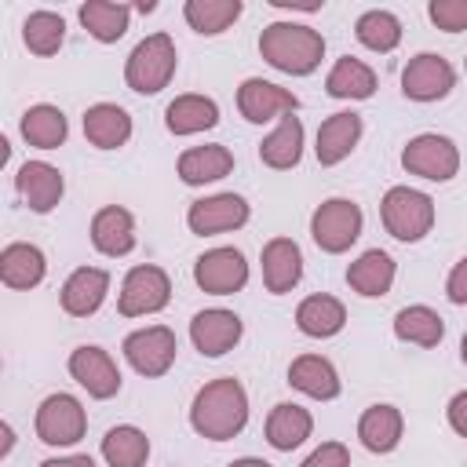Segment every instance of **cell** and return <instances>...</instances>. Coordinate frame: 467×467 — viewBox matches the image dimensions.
<instances>
[{"mask_svg": "<svg viewBox=\"0 0 467 467\" xmlns=\"http://www.w3.org/2000/svg\"><path fill=\"white\" fill-rule=\"evenodd\" d=\"M171 299V281L161 266L153 263H139L124 274L120 281V296H117V310L120 317H146V314H157L164 310Z\"/></svg>", "mask_w": 467, "mask_h": 467, "instance_id": "obj_7", "label": "cell"}, {"mask_svg": "<svg viewBox=\"0 0 467 467\" xmlns=\"http://www.w3.org/2000/svg\"><path fill=\"white\" fill-rule=\"evenodd\" d=\"M310 431H314V416H310L303 405H296V401H281V405H274L270 416H266V441H270L277 452L299 449V445L310 438Z\"/></svg>", "mask_w": 467, "mask_h": 467, "instance_id": "obj_30", "label": "cell"}, {"mask_svg": "<svg viewBox=\"0 0 467 467\" xmlns=\"http://www.w3.org/2000/svg\"><path fill=\"white\" fill-rule=\"evenodd\" d=\"M128 22H131V7L128 4H113V0H88V4H80V26L99 44H117L128 33Z\"/></svg>", "mask_w": 467, "mask_h": 467, "instance_id": "obj_33", "label": "cell"}, {"mask_svg": "<svg viewBox=\"0 0 467 467\" xmlns=\"http://www.w3.org/2000/svg\"><path fill=\"white\" fill-rule=\"evenodd\" d=\"M427 15L445 33H463L467 29V0H431Z\"/></svg>", "mask_w": 467, "mask_h": 467, "instance_id": "obj_39", "label": "cell"}, {"mask_svg": "<svg viewBox=\"0 0 467 467\" xmlns=\"http://www.w3.org/2000/svg\"><path fill=\"white\" fill-rule=\"evenodd\" d=\"M325 91H328L332 99H372V91H376V73H372V66H365L361 58L343 55V58H336V66L328 69Z\"/></svg>", "mask_w": 467, "mask_h": 467, "instance_id": "obj_34", "label": "cell"}, {"mask_svg": "<svg viewBox=\"0 0 467 467\" xmlns=\"http://www.w3.org/2000/svg\"><path fill=\"white\" fill-rule=\"evenodd\" d=\"M288 383H292L299 394L314 398V401H332V398H339V390H343L336 365H332L328 358H321V354H299V358L288 365Z\"/></svg>", "mask_w": 467, "mask_h": 467, "instance_id": "obj_23", "label": "cell"}, {"mask_svg": "<svg viewBox=\"0 0 467 467\" xmlns=\"http://www.w3.org/2000/svg\"><path fill=\"white\" fill-rule=\"evenodd\" d=\"M22 40L33 55H55L66 40V18L58 11H29L22 22Z\"/></svg>", "mask_w": 467, "mask_h": 467, "instance_id": "obj_38", "label": "cell"}, {"mask_svg": "<svg viewBox=\"0 0 467 467\" xmlns=\"http://www.w3.org/2000/svg\"><path fill=\"white\" fill-rule=\"evenodd\" d=\"M259 55L266 66L288 77H306L325 58V36L303 22H270L259 33Z\"/></svg>", "mask_w": 467, "mask_h": 467, "instance_id": "obj_2", "label": "cell"}, {"mask_svg": "<svg viewBox=\"0 0 467 467\" xmlns=\"http://www.w3.org/2000/svg\"><path fill=\"white\" fill-rule=\"evenodd\" d=\"M394 277H398V263H394L383 248H368V252H361V255L347 266V285H350V292H358L361 299H379V296H387L390 285H394Z\"/></svg>", "mask_w": 467, "mask_h": 467, "instance_id": "obj_21", "label": "cell"}, {"mask_svg": "<svg viewBox=\"0 0 467 467\" xmlns=\"http://www.w3.org/2000/svg\"><path fill=\"white\" fill-rule=\"evenodd\" d=\"M40 467H99L88 452H77V456H58V460H44Z\"/></svg>", "mask_w": 467, "mask_h": 467, "instance_id": "obj_43", "label": "cell"}, {"mask_svg": "<svg viewBox=\"0 0 467 467\" xmlns=\"http://www.w3.org/2000/svg\"><path fill=\"white\" fill-rule=\"evenodd\" d=\"M354 36H358L368 51L387 55V51H394V47L401 44V22H398L394 11L372 7V11H365V15L354 22Z\"/></svg>", "mask_w": 467, "mask_h": 467, "instance_id": "obj_37", "label": "cell"}, {"mask_svg": "<svg viewBox=\"0 0 467 467\" xmlns=\"http://www.w3.org/2000/svg\"><path fill=\"white\" fill-rule=\"evenodd\" d=\"M219 124V106L208 95H175L164 109V128L171 135H197Z\"/></svg>", "mask_w": 467, "mask_h": 467, "instance_id": "obj_28", "label": "cell"}, {"mask_svg": "<svg viewBox=\"0 0 467 467\" xmlns=\"http://www.w3.org/2000/svg\"><path fill=\"white\" fill-rule=\"evenodd\" d=\"M47 274V259L36 244H26V241H11L4 252H0V281L7 288H18V292H29L44 281Z\"/></svg>", "mask_w": 467, "mask_h": 467, "instance_id": "obj_26", "label": "cell"}, {"mask_svg": "<svg viewBox=\"0 0 467 467\" xmlns=\"http://www.w3.org/2000/svg\"><path fill=\"white\" fill-rule=\"evenodd\" d=\"M226 467H270V463L259 460V456H241V460H234V463H226Z\"/></svg>", "mask_w": 467, "mask_h": 467, "instance_id": "obj_44", "label": "cell"}, {"mask_svg": "<svg viewBox=\"0 0 467 467\" xmlns=\"http://www.w3.org/2000/svg\"><path fill=\"white\" fill-rule=\"evenodd\" d=\"M179 179L186 186H204V182H219L234 171V153L223 142H208V146H190L179 153L175 164Z\"/></svg>", "mask_w": 467, "mask_h": 467, "instance_id": "obj_22", "label": "cell"}, {"mask_svg": "<svg viewBox=\"0 0 467 467\" xmlns=\"http://www.w3.org/2000/svg\"><path fill=\"white\" fill-rule=\"evenodd\" d=\"M15 190H18V197L26 201L29 212L47 215V212L58 208V201H62V193H66V179H62V171H58L55 164H47V161H26V164L18 168V175H15Z\"/></svg>", "mask_w": 467, "mask_h": 467, "instance_id": "obj_16", "label": "cell"}, {"mask_svg": "<svg viewBox=\"0 0 467 467\" xmlns=\"http://www.w3.org/2000/svg\"><path fill=\"white\" fill-rule=\"evenodd\" d=\"M237 109L248 124H266L274 117H288L299 109V99L274 84V80H263V77H248L241 88H237Z\"/></svg>", "mask_w": 467, "mask_h": 467, "instance_id": "obj_14", "label": "cell"}, {"mask_svg": "<svg viewBox=\"0 0 467 467\" xmlns=\"http://www.w3.org/2000/svg\"><path fill=\"white\" fill-rule=\"evenodd\" d=\"M175 66H179V55H175L171 36L168 33H150L131 47V55L124 62V84L135 95H157L171 84Z\"/></svg>", "mask_w": 467, "mask_h": 467, "instance_id": "obj_3", "label": "cell"}, {"mask_svg": "<svg viewBox=\"0 0 467 467\" xmlns=\"http://www.w3.org/2000/svg\"><path fill=\"white\" fill-rule=\"evenodd\" d=\"M69 376L91 398H99V401H106V398H113L120 390V368H117V361L109 358V350L91 347V343H84V347H77L69 354Z\"/></svg>", "mask_w": 467, "mask_h": 467, "instance_id": "obj_15", "label": "cell"}, {"mask_svg": "<svg viewBox=\"0 0 467 467\" xmlns=\"http://www.w3.org/2000/svg\"><path fill=\"white\" fill-rule=\"evenodd\" d=\"M361 139V117L350 113V109H339L332 117L321 120L317 128V142H314V153H317V164L321 168H336L339 161H347L354 153Z\"/></svg>", "mask_w": 467, "mask_h": 467, "instance_id": "obj_19", "label": "cell"}, {"mask_svg": "<svg viewBox=\"0 0 467 467\" xmlns=\"http://www.w3.org/2000/svg\"><path fill=\"white\" fill-rule=\"evenodd\" d=\"M102 460L109 467H146V460H150V438L139 427H131V423H117L102 438Z\"/></svg>", "mask_w": 467, "mask_h": 467, "instance_id": "obj_36", "label": "cell"}, {"mask_svg": "<svg viewBox=\"0 0 467 467\" xmlns=\"http://www.w3.org/2000/svg\"><path fill=\"white\" fill-rule=\"evenodd\" d=\"M18 131H22V139H26L29 146H36V150H58V146L66 142V135H69V120H66V113H62L58 106L36 102V106H29V109L22 113Z\"/></svg>", "mask_w": 467, "mask_h": 467, "instance_id": "obj_31", "label": "cell"}, {"mask_svg": "<svg viewBox=\"0 0 467 467\" xmlns=\"http://www.w3.org/2000/svg\"><path fill=\"white\" fill-rule=\"evenodd\" d=\"M401 434H405V416H401V409L398 405H387V401H376V405H368L365 412H361V420H358V438H361V445L368 449V452H394L398 449V441H401Z\"/></svg>", "mask_w": 467, "mask_h": 467, "instance_id": "obj_24", "label": "cell"}, {"mask_svg": "<svg viewBox=\"0 0 467 467\" xmlns=\"http://www.w3.org/2000/svg\"><path fill=\"white\" fill-rule=\"evenodd\" d=\"M0 431H4V449H0V456H7V452L15 449V431H11V423H4Z\"/></svg>", "mask_w": 467, "mask_h": 467, "instance_id": "obj_45", "label": "cell"}, {"mask_svg": "<svg viewBox=\"0 0 467 467\" xmlns=\"http://www.w3.org/2000/svg\"><path fill=\"white\" fill-rule=\"evenodd\" d=\"M33 427H36V438L44 445H77L88 431V412L73 394L58 390V394H47L36 405Z\"/></svg>", "mask_w": 467, "mask_h": 467, "instance_id": "obj_9", "label": "cell"}, {"mask_svg": "<svg viewBox=\"0 0 467 467\" xmlns=\"http://www.w3.org/2000/svg\"><path fill=\"white\" fill-rule=\"evenodd\" d=\"M343 325H347V306L328 292H314L296 306V328L310 339H328L343 332Z\"/></svg>", "mask_w": 467, "mask_h": 467, "instance_id": "obj_27", "label": "cell"}, {"mask_svg": "<svg viewBox=\"0 0 467 467\" xmlns=\"http://www.w3.org/2000/svg\"><path fill=\"white\" fill-rule=\"evenodd\" d=\"M361 226H365L361 204H354L350 197H328L310 215V237L328 255H343L361 237Z\"/></svg>", "mask_w": 467, "mask_h": 467, "instance_id": "obj_5", "label": "cell"}, {"mask_svg": "<svg viewBox=\"0 0 467 467\" xmlns=\"http://www.w3.org/2000/svg\"><path fill=\"white\" fill-rule=\"evenodd\" d=\"M124 358L128 365L146 376V379H157L164 376L171 365H175V354H179V339L168 325H146V328H135L124 336Z\"/></svg>", "mask_w": 467, "mask_h": 467, "instance_id": "obj_8", "label": "cell"}, {"mask_svg": "<svg viewBox=\"0 0 467 467\" xmlns=\"http://www.w3.org/2000/svg\"><path fill=\"white\" fill-rule=\"evenodd\" d=\"M460 361L467 365V332H463V339H460Z\"/></svg>", "mask_w": 467, "mask_h": 467, "instance_id": "obj_47", "label": "cell"}, {"mask_svg": "<svg viewBox=\"0 0 467 467\" xmlns=\"http://www.w3.org/2000/svg\"><path fill=\"white\" fill-rule=\"evenodd\" d=\"M299 157H303V120H299L296 113H288V117H281L277 128L259 142V161H263L266 168H274V171H288V168L299 164Z\"/></svg>", "mask_w": 467, "mask_h": 467, "instance_id": "obj_29", "label": "cell"}, {"mask_svg": "<svg viewBox=\"0 0 467 467\" xmlns=\"http://www.w3.org/2000/svg\"><path fill=\"white\" fill-rule=\"evenodd\" d=\"M193 281L208 296H234L248 285V259L241 248H230V244L208 248L193 263Z\"/></svg>", "mask_w": 467, "mask_h": 467, "instance_id": "obj_10", "label": "cell"}, {"mask_svg": "<svg viewBox=\"0 0 467 467\" xmlns=\"http://www.w3.org/2000/svg\"><path fill=\"white\" fill-rule=\"evenodd\" d=\"M445 296H449V303L467 306V255L456 259V266L449 270V277H445Z\"/></svg>", "mask_w": 467, "mask_h": 467, "instance_id": "obj_41", "label": "cell"}, {"mask_svg": "<svg viewBox=\"0 0 467 467\" xmlns=\"http://www.w3.org/2000/svg\"><path fill=\"white\" fill-rule=\"evenodd\" d=\"M91 244L109 259L128 255L135 248V215L120 204L99 208L95 219H91Z\"/></svg>", "mask_w": 467, "mask_h": 467, "instance_id": "obj_20", "label": "cell"}, {"mask_svg": "<svg viewBox=\"0 0 467 467\" xmlns=\"http://www.w3.org/2000/svg\"><path fill=\"white\" fill-rule=\"evenodd\" d=\"M401 168L409 175L427 179V182H449L460 171V150H456V142L449 135L423 131V135H416V139L405 142Z\"/></svg>", "mask_w": 467, "mask_h": 467, "instance_id": "obj_6", "label": "cell"}, {"mask_svg": "<svg viewBox=\"0 0 467 467\" xmlns=\"http://www.w3.org/2000/svg\"><path fill=\"white\" fill-rule=\"evenodd\" d=\"M153 7H157L153 0H142V4H135V11H142V15H146V11H153Z\"/></svg>", "mask_w": 467, "mask_h": 467, "instance_id": "obj_46", "label": "cell"}, {"mask_svg": "<svg viewBox=\"0 0 467 467\" xmlns=\"http://www.w3.org/2000/svg\"><path fill=\"white\" fill-rule=\"evenodd\" d=\"M244 336V325L234 310H223V306H208V310H197L190 317V339L197 347V354L204 358H223L230 354Z\"/></svg>", "mask_w": 467, "mask_h": 467, "instance_id": "obj_13", "label": "cell"}, {"mask_svg": "<svg viewBox=\"0 0 467 467\" xmlns=\"http://www.w3.org/2000/svg\"><path fill=\"white\" fill-rule=\"evenodd\" d=\"M106 292H109V274L102 266H77L66 277L58 303L69 317H91L106 303Z\"/></svg>", "mask_w": 467, "mask_h": 467, "instance_id": "obj_18", "label": "cell"}, {"mask_svg": "<svg viewBox=\"0 0 467 467\" xmlns=\"http://www.w3.org/2000/svg\"><path fill=\"white\" fill-rule=\"evenodd\" d=\"M248 423V394L241 379L219 376L204 383L190 405V427L208 441H230Z\"/></svg>", "mask_w": 467, "mask_h": 467, "instance_id": "obj_1", "label": "cell"}, {"mask_svg": "<svg viewBox=\"0 0 467 467\" xmlns=\"http://www.w3.org/2000/svg\"><path fill=\"white\" fill-rule=\"evenodd\" d=\"M299 467H350V452L343 441H321Z\"/></svg>", "mask_w": 467, "mask_h": 467, "instance_id": "obj_40", "label": "cell"}, {"mask_svg": "<svg viewBox=\"0 0 467 467\" xmlns=\"http://www.w3.org/2000/svg\"><path fill=\"white\" fill-rule=\"evenodd\" d=\"M379 219L387 226V234L394 241H405V244H416L431 234L434 226V201L423 193V190H412V186H390L379 201Z\"/></svg>", "mask_w": 467, "mask_h": 467, "instance_id": "obj_4", "label": "cell"}, {"mask_svg": "<svg viewBox=\"0 0 467 467\" xmlns=\"http://www.w3.org/2000/svg\"><path fill=\"white\" fill-rule=\"evenodd\" d=\"M452 84H456V73H452L449 58H441L434 51L412 55L401 69V91L412 102H438L452 91Z\"/></svg>", "mask_w": 467, "mask_h": 467, "instance_id": "obj_12", "label": "cell"}, {"mask_svg": "<svg viewBox=\"0 0 467 467\" xmlns=\"http://www.w3.org/2000/svg\"><path fill=\"white\" fill-rule=\"evenodd\" d=\"M259 263H263V285L274 296L292 292L299 285V277H303V252H299V244L292 237H270L263 244Z\"/></svg>", "mask_w": 467, "mask_h": 467, "instance_id": "obj_17", "label": "cell"}, {"mask_svg": "<svg viewBox=\"0 0 467 467\" xmlns=\"http://www.w3.org/2000/svg\"><path fill=\"white\" fill-rule=\"evenodd\" d=\"M244 4L241 0H186L182 4V18L190 22L193 33L201 36H219L226 33L237 18H241Z\"/></svg>", "mask_w": 467, "mask_h": 467, "instance_id": "obj_35", "label": "cell"}, {"mask_svg": "<svg viewBox=\"0 0 467 467\" xmlns=\"http://www.w3.org/2000/svg\"><path fill=\"white\" fill-rule=\"evenodd\" d=\"M84 139L95 150H120L131 139V117L117 102H95L84 109Z\"/></svg>", "mask_w": 467, "mask_h": 467, "instance_id": "obj_25", "label": "cell"}, {"mask_svg": "<svg viewBox=\"0 0 467 467\" xmlns=\"http://www.w3.org/2000/svg\"><path fill=\"white\" fill-rule=\"evenodd\" d=\"M445 420H449V427H452L460 438H467V390H456V394L449 398Z\"/></svg>", "mask_w": 467, "mask_h": 467, "instance_id": "obj_42", "label": "cell"}, {"mask_svg": "<svg viewBox=\"0 0 467 467\" xmlns=\"http://www.w3.org/2000/svg\"><path fill=\"white\" fill-rule=\"evenodd\" d=\"M394 336L401 343H412V347H438L445 339V321L438 310L423 306V303H412V306H401L394 314Z\"/></svg>", "mask_w": 467, "mask_h": 467, "instance_id": "obj_32", "label": "cell"}, {"mask_svg": "<svg viewBox=\"0 0 467 467\" xmlns=\"http://www.w3.org/2000/svg\"><path fill=\"white\" fill-rule=\"evenodd\" d=\"M252 219V208L241 193H212L190 204L186 212V226L197 237H215V234H230L241 230Z\"/></svg>", "mask_w": 467, "mask_h": 467, "instance_id": "obj_11", "label": "cell"}]
</instances>
